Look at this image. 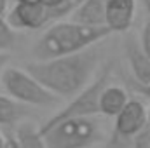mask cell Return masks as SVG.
<instances>
[{
	"instance_id": "5b68a950",
	"label": "cell",
	"mask_w": 150,
	"mask_h": 148,
	"mask_svg": "<svg viewBox=\"0 0 150 148\" xmlns=\"http://www.w3.org/2000/svg\"><path fill=\"white\" fill-rule=\"evenodd\" d=\"M2 87L7 96L26 106H54L59 103V98L47 91L25 68L7 66L2 77Z\"/></svg>"
},
{
	"instance_id": "3957f363",
	"label": "cell",
	"mask_w": 150,
	"mask_h": 148,
	"mask_svg": "<svg viewBox=\"0 0 150 148\" xmlns=\"http://www.w3.org/2000/svg\"><path fill=\"white\" fill-rule=\"evenodd\" d=\"M101 115L67 118L52 125L42 136L47 148H91L103 140Z\"/></svg>"
},
{
	"instance_id": "7402d4cb",
	"label": "cell",
	"mask_w": 150,
	"mask_h": 148,
	"mask_svg": "<svg viewBox=\"0 0 150 148\" xmlns=\"http://www.w3.org/2000/svg\"><path fill=\"white\" fill-rule=\"evenodd\" d=\"M147 124L150 125V106L147 108Z\"/></svg>"
},
{
	"instance_id": "277c9868",
	"label": "cell",
	"mask_w": 150,
	"mask_h": 148,
	"mask_svg": "<svg viewBox=\"0 0 150 148\" xmlns=\"http://www.w3.org/2000/svg\"><path fill=\"white\" fill-rule=\"evenodd\" d=\"M112 78V65L107 63L103 65V68L96 73L94 80L77 96H74L67 106L59 108L51 118H47L40 127V134H44L45 131H49L52 125H56L61 120L67 118H75V117H94L100 115V96L103 92V89L110 84Z\"/></svg>"
},
{
	"instance_id": "9a60e30c",
	"label": "cell",
	"mask_w": 150,
	"mask_h": 148,
	"mask_svg": "<svg viewBox=\"0 0 150 148\" xmlns=\"http://www.w3.org/2000/svg\"><path fill=\"white\" fill-rule=\"evenodd\" d=\"M133 148H150V125L149 124L133 138Z\"/></svg>"
},
{
	"instance_id": "2e32d148",
	"label": "cell",
	"mask_w": 150,
	"mask_h": 148,
	"mask_svg": "<svg viewBox=\"0 0 150 148\" xmlns=\"http://www.w3.org/2000/svg\"><path fill=\"white\" fill-rule=\"evenodd\" d=\"M140 45L143 49V52L150 58V21L147 19L143 28H142V33H140Z\"/></svg>"
},
{
	"instance_id": "30bf717a",
	"label": "cell",
	"mask_w": 150,
	"mask_h": 148,
	"mask_svg": "<svg viewBox=\"0 0 150 148\" xmlns=\"http://www.w3.org/2000/svg\"><path fill=\"white\" fill-rule=\"evenodd\" d=\"M72 21L86 26H107V0H82L72 12Z\"/></svg>"
},
{
	"instance_id": "ffe728a7",
	"label": "cell",
	"mask_w": 150,
	"mask_h": 148,
	"mask_svg": "<svg viewBox=\"0 0 150 148\" xmlns=\"http://www.w3.org/2000/svg\"><path fill=\"white\" fill-rule=\"evenodd\" d=\"M142 4H143V7H145V11H147V19L150 21V0H140Z\"/></svg>"
},
{
	"instance_id": "5bb4252c",
	"label": "cell",
	"mask_w": 150,
	"mask_h": 148,
	"mask_svg": "<svg viewBox=\"0 0 150 148\" xmlns=\"http://www.w3.org/2000/svg\"><path fill=\"white\" fill-rule=\"evenodd\" d=\"M16 44L14 28L7 23L5 18H0V52H9Z\"/></svg>"
},
{
	"instance_id": "6da1fadb",
	"label": "cell",
	"mask_w": 150,
	"mask_h": 148,
	"mask_svg": "<svg viewBox=\"0 0 150 148\" xmlns=\"http://www.w3.org/2000/svg\"><path fill=\"white\" fill-rule=\"evenodd\" d=\"M101 54L103 52L96 44L75 54L30 61L25 65V70L33 75L47 91H51L59 99H72L94 80L96 73L100 72L98 68Z\"/></svg>"
},
{
	"instance_id": "52a82bcc",
	"label": "cell",
	"mask_w": 150,
	"mask_h": 148,
	"mask_svg": "<svg viewBox=\"0 0 150 148\" xmlns=\"http://www.w3.org/2000/svg\"><path fill=\"white\" fill-rule=\"evenodd\" d=\"M7 23L19 30H40L51 23V14L42 2L14 4L7 14Z\"/></svg>"
},
{
	"instance_id": "4fadbf2b",
	"label": "cell",
	"mask_w": 150,
	"mask_h": 148,
	"mask_svg": "<svg viewBox=\"0 0 150 148\" xmlns=\"http://www.w3.org/2000/svg\"><path fill=\"white\" fill-rule=\"evenodd\" d=\"M14 134H16V140H18L19 148H47L45 138L40 134L38 127H35L30 122L19 124L16 127Z\"/></svg>"
},
{
	"instance_id": "ac0fdd59",
	"label": "cell",
	"mask_w": 150,
	"mask_h": 148,
	"mask_svg": "<svg viewBox=\"0 0 150 148\" xmlns=\"http://www.w3.org/2000/svg\"><path fill=\"white\" fill-rule=\"evenodd\" d=\"M9 52H0V85H2V77H4V72L5 68L9 66Z\"/></svg>"
},
{
	"instance_id": "603a6c76",
	"label": "cell",
	"mask_w": 150,
	"mask_h": 148,
	"mask_svg": "<svg viewBox=\"0 0 150 148\" xmlns=\"http://www.w3.org/2000/svg\"><path fill=\"white\" fill-rule=\"evenodd\" d=\"M80 2H82V0H80ZM80 2H79V4H80Z\"/></svg>"
},
{
	"instance_id": "d6986e66",
	"label": "cell",
	"mask_w": 150,
	"mask_h": 148,
	"mask_svg": "<svg viewBox=\"0 0 150 148\" xmlns=\"http://www.w3.org/2000/svg\"><path fill=\"white\" fill-rule=\"evenodd\" d=\"M7 5H9V0H0V18L7 14Z\"/></svg>"
},
{
	"instance_id": "ba28073f",
	"label": "cell",
	"mask_w": 150,
	"mask_h": 148,
	"mask_svg": "<svg viewBox=\"0 0 150 148\" xmlns=\"http://www.w3.org/2000/svg\"><path fill=\"white\" fill-rule=\"evenodd\" d=\"M136 14V0H107V26L112 33H124L131 28Z\"/></svg>"
},
{
	"instance_id": "44dd1931",
	"label": "cell",
	"mask_w": 150,
	"mask_h": 148,
	"mask_svg": "<svg viewBox=\"0 0 150 148\" xmlns=\"http://www.w3.org/2000/svg\"><path fill=\"white\" fill-rule=\"evenodd\" d=\"M0 148H5V140H4V132L0 131Z\"/></svg>"
},
{
	"instance_id": "8fae6325",
	"label": "cell",
	"mask_w": 150,
	"mask_h": 148,
	"mask_svg": "<svg viewBox=\"0 0 150 148\" xmlns=\"http://www.w3.org/2000/svg\"><path fill=\"white\" fill-rule=\"evenodd\" d=\"M129 99L131 98L124 87L108 84L100 96V115L107 118H115L129 103Z\"/></svg>"
},
{
	"instance_id": "7c38bea8",
	"label": "cell",
	"mask_w": 150,
	"mask_h": 148,
	"mask_svg": "<svg viewBox=\"0 0 150 148\" xmlns=\"http://www.w3.org/2000/svg\"><path fill=\"white\" fill-rule=\"evenodd\" d=\"M26 105L18 103L11 96L0 94V127L14 125L26 115Z\"/></svg>"
},
{
	"instance_id": "8992f818",
	"label": "cell",
	"mask_w": 150,
	"mask_h": 148,
	"mask_svg": "<svg viewBox=\"0 0 150 148\" xmlns=\"http://www.w3.org/2000/svg\"><path fill=\"white\" fill-rule=\"evenodd\" d=\"M147 125V108L140 99H129L115 118H113L112 136L117 140L133 143V138Z\"/></svg>"
},
{
	"instance_id": "e0dca14e",
	"label": "cell",
	"mask_w": 150,
	"mask_h": 148,
	"mask_svg": "<svg viewBox=\"0 0 150 148\" xmlns=\"http://www.w3.org/2000/svg\"><path fill=\"white\" fill-rule=\"evenodd\" d=\"M129 84H131V87H133V91H134V92H138L140 96H143V98L150 99V85H142V84H136L134 80H129Z\"/></svg>"
},
{
	"instance_id": "9c48e42d",
	"label": "cell",
	"mask_w": 150,
	"mask_h": 148,
	"mask_svg": "<svg viewBox=\"0 0 150 148\" xmlns=\"http://www.w3.org/2000/svg\"><path fill=\"white\" fill-rule=\"evenodd\" d=\"M124 54L127 59V66L133 73V78L136 84L150 85V58L143 52L140 42L136 40H127L124 45Z\"/></svg>"
},
{
	"instance_id": "7a4b0ae2",
	"label": "cell",
	"mask_w": 150,
	"mask_h": 148,
	"mask_svg": "<svg viewBox=\"0 0 150 148\" xmlns=\"http://www.w3.org/2000/svg\"><path fill=\"white\" fill-rule=\"evenodd\" d=\"M112 35L108 26H86L75 21H58L51 25L33 45L35 61L52 59L80 52L87 47L101 44Z\"/></svg>"
}]
</instances>
